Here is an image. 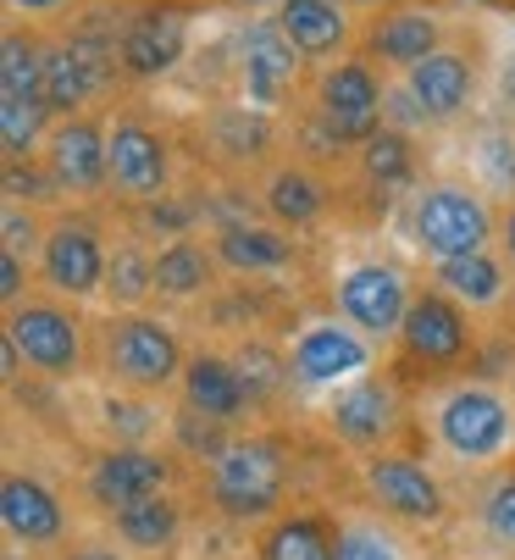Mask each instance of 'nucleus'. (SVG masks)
<instances>
[{"instance_id": "nucleus-23", "label": "nucleus", "mask_w": 515, "mask_h": 560, "mask_svg": "<svg viewBox=\"0 0 515 560\" xmlns=\"http://www.w3.org/2000/svg\"><path fill=\"white\" fill-rule=\"evenodd\" d=\"M294 256V238L272 228H222L216 233V261L233 272H272Z\"/></svg>"}, {"instance_id": "nucleus-34", "label": "nucleus", "mask_w": 515, "mask_h": 560, "mask_svg": "<svg viewBox=\"0 0 515 560\" xmlns=\"http://www.w3.org/2000/svg\"><path fill=\"white\" fill-rule=\"evenodd\" d=\"M0 233H7V245H0V250H17V256L45 250V233H39V222H34L23 206H7V222H0Z\"/></svg>"}, {"instance_id": "nucleus-3", "label": "nucleus", "mask_w": 515, "mask_h": 560, "mask_svg": "<svg viewBox=\"0 0 515 560\" xmlns=\"http://www.w3.org/2000/svg\"><path fill=\"white\" fill-rule=\"evenodd\" d=\"M7 339L23 350V361L45 377H72L83 366V334H78V316L50 305V300H17L7 311Z\"/></svg>"}, {"instance_id": "nucleus-11", "label": "nucleus", "mask_w": 515, "mask_h": 560, "mask_svg": "<svg viewBox=\"0 0 515 560\" xmlns=\"http://www.w3.org/2000/svg\"><path fill=\"white\" fill-rule=\"evenodd\" d=\"M471 90H477V67L460 50H433L421 67H410V101H415L421 117H433V122L460 117Z\"/></svg>"}, {"instance_id": "nucleus-5", "label": "nucleus", "mask_w": 515, "mask_h": 560, "mask_svg": "<svg viewBox=\"0 0 515 560\" xmlns=\"http://www.w3.org/2000/svg\"><path fill=\"white\" fill-rule=\"evenodd\" d=\"M278 489H283V455L272 450V444H233V450H222V460H216V500L233 511V516H261V511H272V500H278Z\"/></svg>"}, {"instance_id": "nucleus-16", "label": "nucleus", "mask_w": 515, "mask_h": 560, "mask_svg": "<svg viewBox=\"0 0 515 560\" xmlns=\"http://www.w3.org/2000/svg\"><path fill=\"white\" fill-rule=\"evenodd\" d=\"M95 500L122 511V505H139V500H155L166 489V460L150 455V450H112L101 466H95Z\"/></svg>"}, {"instance_id": "nucleus-4", "label": "nucleus", "mask_w": 515, "mask_h": 560, "mask_svg": "<svg viewBox=\"0 0 515 560\" xmlns=\"http://www.w3.org/2000/svg\"><path fill=\"white\" fill-rule=\"evenodd\" d=\"M316 112L338 144H366L383 122V90L366 61H338L316 84Z\"/></svg>"}, {"instance_id": "nucleus-20", "label": "nucleus", "mask_w": 515, "mask_h": 560, "mask_svg": "<svg viewBox=\"0 0 515 560\" xmlns=\"http://www.w3.org/2000/svg\"><path fill=\"white\" fill-rule=\"evenodd\" d=\"M305 383H332L343 372H361L366 366V345L350 334V328H311L300 345H294V361H289Z\"/></svg>"}, {"instance_id": "nucleus-17", "label": "nucleus", "mask_w": 515, "mask_h": 560, "mask_svg": "<svg viewBox=\"0 0 515 560\" xmlns=\"http://www.w3.org/2000/svg\"><path fill=\"white\" fill-rule=\"evenodd\" d=\"M438 34H444V23L433 12H388V18H377L366 28L361 45L383 67H421L426 56L438 50Z\"/></svg>"}, {"instance_id": "nucleus-21", "label": "nucleus", "mask_w": 515, "mask_h": 560, "mask_svg": "<svg viewBox=\"0 0 515 560\" xmlns=\"http://www.w3.org/2000/svg\"><path fill=\"white\" fill-rule=\"evenodd\" d=\"M283 34L294 39L300 56H332L343 39H350V18H343L332 0H289L278 12Z\"/></svg>"}, {"instance_id": "nucleus-9", "label": "nucleus", "mask_w": 515, "mask_h": 560, "mask_svg": "<svg viewBox=\"0 0 515 560\" xmlns=\"http://www.w3.org/2000/svg\"><path fill=\"white\" fill-rule=\"evenodd\" d=\"M438 428H444V444H449L455 455L488 460V455H499L504 439H510V411H504V399L488 394V388H460L449 406H444Z\"/></svg>"}, {"instance_id": "nucleus-37", "label": "nucleus", "mask_w": 515, "mask_h": 560, "mask_svg": "<svg viewBox=\"0 0 515 560\" xmlns=\"http://www.w3.org/2000/svg\"><path fill=\"white\" fill-rule=\"evenodd\" d=\"M488 527H493L504 544H515V483L493 489V500H488Z\"/></svg>"}, {"instance_id": "nucleus-12", "label": "nucleus", "mask_w": 515, "mask_h": 560, "mask_svg": "<svg viewBox=\"0 0 515 560\" xmlns=\"http://www.w3.org/2000/svg\"><path fill=\"white\" fill-rule=\"evenodd\" d=\"M366 483H372V494H377L394 516H405V522H438V516H444L438 483H433V477H426L415 460H405V455H377V460L366 466Z\"/></svg>"}, {"instance_id": "nucleus-25", "label": "nucleus", "mask_w": 515, "mask_h": 560, "mask_svg": "<svg viewBox=\"0 0 515 560\" xmlns=\"http://www.w3.org/2000/svg\"><path fill=\"white\" fill-rule=\"evenodd\" d=\"M267 211H272L278 222H289V228H305V222H316V217L327 211V189H321L305 167H283V173L267 184Z\"/></svg>"}, {"instance_id": "nucleus-7", "label": "nucleus", "mask_w": 515, "mask_h": 560, "mask_svg": "<svg viewBox=\"0 0 515 560\" xmlns=\"http://www.w3.org/2000/svg\"><path fill=\"white\" fill-rule=\"evenodd\" d=\"M45 173L67 195H95L112 178V139H101L95 122H61L45 144Z\"/></svg>"}, {"instance_id": "nucleus-39", "label": "nucleus", "mask_w": 515, "mask_h": 560, "mask_svg": "<svg viewBox=\"0 0 515 560\" xmlns=\"http://www.w3.org/2000/svg\"><path fill=\"white\" fill-rule=\"evenodd\" d=\"M0 300H7V311L23 300V256L17 250H0Z\"/></svg>"}, {"instance_id": "nucleus-14", "label": "nucleus", "mask_w": 515, "mask_h": 560, "mask_svg": "<svg viewBox=\"0 0 515 560\" xmlns=\"http://www.w3.org/2000/svg\"><path fill=\"white\" fill-rule=\"evenodd\" d=\"M294 72H300V50L283 34V23H255L244 34V84L255 106H278L283 90L294 84Z\"/></svg>"}, {"instance_id": "nucleus-22", "label": "nucleus", "mask_w": 515, "mask_h": 560, "mask_svg": "<svg viewBox=\"0 0 515 560\" xmlns=\"http://www.w3.org/2000/svg\"><path fill=\"white\" fill-rule=\"evenodd\" d=\"M394 422V406H388V388L383 383H355L338 394L332 406V428L350 439V444H377Z\"/></svg>"}, {"instance_id": "nucleus-27", "label": "nucleus", "mask_w": 515, "mask_h": 560, "mask_svg": "<svg viewBox=\"0 0 515 560\" xmlns=\"http://www.w3.org/2000/svg\"><path fill=\"white\" fill-rule=\"evenodd\" d=\"M90 95H95V78H90V67L78 61V50L72 45L45 50V106L50 112H72Z\"/></svg>"}, {"instance_id": "nucleus-10", "label": "nucleus", "mask_w": 515, "mask_h": 560, "mask_svg": "<svg viewBox=\"0 0 515 560\" xmlns=\"http://www.w3.org/2000/svg\"><path fill=\"white\" fill-rule=\"evenodd\" d=\"M166 139L144 122H117L112 133V184L128 195V200H161L166 189Z\"/></svg>"}, {"instance_id": "nucleus-40", "label": "nucleus", "mask_w": 515, "mask_h": 560, "mask_svg": "<svg viewBox=\"0 0 515 560\" xmlns=\"http://www.w3.org/2000/svg\"><path fill=\"white\" fill-rule=\"evenodd\" d=\"M482 162L499 173V184H510V189H515V144H510V139H499V133H493V139H488V150H482Z\"/></svg>"}, {"instance_id": "nucleus-44", "label": "nucleus", "mask_w": 515, "mask_h": 560, "mask_svg": "<svg viewBox=\"0 0 515 560\" xmlns=\"http://www.w3.org/2000/svg\"><path fill=\"white\" fill-rule=\"evenodd\" d=\"M17 7H28V12H50V7H61V0H17Z\"/></svg>"}, {"instance_id": "nucleus-36", "label": "nucleus", "mask_w": 515, "mask_h": 560, "mask_svg": "<svg viewBox=\"0 0 515 560\" xmlns=\"http://www.w3.org/2000/svg\"><path fill=\"white\" fill-rule=\"evenodd\" d=\"M238 372H244V388L249 394H261V388H272L278 383V361H272V350H244V361H238Z\"/></svg>"}, {"instance_id": "nucleus-2", "label": "nucleus", "mask_w": 515, "mask_h": 560, "mask_svg": "<svg viewBox=\"0 0 515 560\" xmlns=\"http://www.w3.org/2000/svg\"><path fill=\"white\" fill-rule=\"evenodd\" d=\"M493 233V217L477 195L455 189V184H438L426 189L421 206H415V245L438 261H455V256H477Z\"/></svg>"}, {"instance_id": "nucleus-31", "label": "nucleus", "mask_w": 515, "mask_h": 560, "mask_svg": "<svg viewBox=\"0 0 515 560\" xmlns=\"http://www.w3.org/2000/svg\"><path fill=\"white\" fill-rule=\"evenodd\" d=\"M361 167H366V178L383 184V189L405 184V178H410V139L394 133V128H377V133L361 144Z\"/></svg>"}, {"instance_id": "nucleus-35", "label": "nucleus", "mask_w": 515, "mask_h": 560, "mask_svg": "<svg viewBox=\"0 0 515 560\" xmlns=\"http://www.w3.org/2000/svg\"><path fill=\"white\" fill-rule=\"evenodd\" d=\"M332 560H394V549H388L377 533H366V527H350V533H338V544H332Z\"/></svg>"}, {"instance_id": "nucleus-6", "label": "nucleus", "mask_w": 515, "mask_h": 560, "mask_svg": "<svg viewBox=\"0 0 515 560\" xmlns=\"http://www.w3.org/2000/svg\"><path fill=\"white\" fill-rule=\"evenodd\" d=\"M39 267H45V283L56 289V294H90V289H101L106 283V250H101V233L90 228V222H56L50 233H45V256H39Z\"/></svg>"}, {"instance_id": "nucleus-33", "label": "nucleus", "mask_w": 515, "mask_h": 560, "mask_svg": "<svg viewBox=\"0 0 515 560\" xmlns=\"http://www.w3.org/2000/svg\"><path fill=\"white\" fill-rule=\"evenodd\" d=\"M267 560H332V544L321 538L316 522H283L267 538Z\"/></svg>"}, {"instance_id": "nucleus-42", "label": "nucleus", "mask_w": 515, "mask_h": 560, "mask_svg": "<svg viewBox=\"0 0 515 560\" xmlns=\"http://www.w3.org/2000/svg\"><path fill=\"white\" fill-rule=\"evenodd\" d=\"M504 250H510V261H515V206H510V217H504Z\"/></svg>"}, {"instance_id": "nucleus-15", "label": "nucleus", "mask_w": 515, "mask_h": 560, "mask_svg": "<svg viewBox=\"0 0 515 560\" xmlns=\"http://www.w3.org/2000/svg\"><path fill=\"white\" fill-rule=\"evenodd\" d=\"M399 339L421 361H455V355H466V316H460V305L449 294H421L405 311Z\"/></svg>"}, {"instance_id": "nucleus-1", "label": "nucleus", "mask_w": 515, "mask_h": 560, "mask_svg": "<svg viewBox=\"0 0 515 560\" xmlns=\"http://www.w3.org/2000/svg\"><path fill=\"white\" fill-rule=\"evenodd\" d=\"M106 372L128 388H166L184 372L178 339L155 316H117L106 328Z\"/></svg>"}, {"instance_id": "nucleus-18", "label": "nucleus", "mask_w": 515, "mask_h": 560, "mask_svg": "<svg viewBox=\"0 0 515 560\" xmlns=\"http://www.w3.org/2000/svg\"><path fill=\"white\" fill-rule=\"evenodd\" d=\"M184 399H189V411L206 417V422H233V417L244 411L249 388H244V372H238L233 361H222V355H195V361L184 366Z\"/></svg>"}, {"instance_id": "nucleus-8", "label": "nucleus", "mask_w": 515, "mask_h": 560, "mask_svg": "<svg viewBox=\"0 0 515 560\" xmlns=\"http://www.w3.org/2000/svg\"><path fill=\"white\" fill-rule=\"evenodd\" d=\"M338 311L350 316L355 328L366 334H399L405 328V311H410V289L394 267H355L350 278L338 283Z\"/></svg>"}, {"instance_id": "nucleus-29", "label": "nucleus", "mask_w": 515, "mask_h": 560, "mask_svg": "<svg viewBox=\"0 0 515 560\" xmlns=\"http://www.w3.org/2000/svg\"><path fill=\"white\" fill-rule=\"evenodd\" d=\"M117 533L139 549H161L172 533H178V505H166L161 494L155 500H139V505H122L117 511Z\"/></svg>"}, {"instance_id": "nucleus-32", "label": "nucleus", "mask_w": 515, "mask_h": 560, "mask_svg": "<svg viewBox=\"0 0 515 560\" xmlns=\"http://www.w3.org/2000/svg\"><path fill=\"white\" fill-rule=\"evenodd\" d=\"M50 106L45 101H7L0 95V139H7V162H23V155L39 144Z\"/></svg>"}, {"instance_id": "nucleus-38", "label": "nucleus", "mask_w": 515, "mask_h": 560, "mask_svg": "<svg viewBox=\"0 0 515 560\" xmlns=\"http://www.w3.org/2000/svg\"><path fill=\"white\" fill-rule=\"evenodd\" d=\"M45 184H56V178H34V173H23V162H7V200L12 206L45 200Z\"/></svg>"}, {"instance_id": "nucleus-26", "label": "nucleus", "mask_w": 515, "mask_h": 560, "mask_svg": "<svg viewBox=\"0 0 515 560\" xmlns=\"http://www.w3.org/2000/svg\"><path fill=\"white\" fill-rule=\"evenodd\" d=\"M0 95L7 101H45V50L28 34H7L0 50Z\"/></svg>"}, {"instance_id": "nucleus-41", "label": "nucleus", "mask_w": 515, "mask_h": 560, "mask_svg": "<svg viewBox=\"0 0 515 560\" xmlns=\"http://www.w3.org/2000/svg\"><path fill=\"white\" fill-rule=\"evenodd\" d=\"M504 101H510V106H515V56H510V61H504Z\"/></svg>"}, {"instance_id": "nucleus-30", "label": "nucleus", "mask_w": 515, "mask_h": 560, "mask_svg": "<svg viewBox=\"0 0 515 560\" xmlns=\"http://www.w3.org/2000/svg\"><path fill=\"white\" fill-rule=\"evenodd\" d=\"M106 294L117 305H139L155 294V261L139 250V245H122L112 261H106Z\"/></svg>"}, {"instance_id": "nucleus-43", "label": "nucleus", "mask_w": 515, "mask_h": 560, "mask_svg": "<svg viewBox=\"0 0 515 560\" xmlns=\"http://www.w3.org/2000/svg\"><path fill=\"white\" fill-rule=\"evenodd\" d=\"M67 560H117V555H106V549H78V555H67Z\"/></svg>"}, {"instance_id": "nucleus-28", "label": "nucleus", "mask_w": 515, "mask_h": 560, "mask_svg": "<svg viewBox=\"0 0 515 560\" xmlns=\"http://www.w3.org/2000/svg\"><path fill=\"white\" fill-rule=\"evenodd\" d=\"M438 283H444V294H455V300L488 305V300H499V289H504V272H499V261H488V256L477 250V256L438 261Z\"/></svg>"}, {"instance_id": "nucleus-24", "label": "nucleus", "mask_w": 515, "mask_h": 560, "mask_svg": "<svg viewBox=\"0 0 515 560\" xmlns=\"http://www.w3.org/2000/svg\"><path fill=\"white\" fill-rule=\"evenodd\" d=\"M211 283V256L195 245V238H172V245L155 256V294L189 300Z\"/></svg>"}, {"instance_id": "nucleus-13", "label": "nucleus", "mask_w": 515, "mask_h": 560, "mask_svg": "<svg viewBox=\"0 0 515 560\" xmlns=\"http://www.w3.org/2000/svg\"><path fill=\"white\" fill-rule=\"evenodd\" d=\"M184 28H189V18H184L178 7H150V12H139V18L122 28V72H133V78L166 72L172 61L184 56Z\"/></svg>"}, {"instance_id": "nucleus-19", "label": "nucleus", "mask_w": 515, "mask_h": 560, "mask_svg": "<svg viewBox=\"0 0 515 560\" xmlns=\"http://www.w3.org/2000/svg\"><path fill=\"white\" fill-rule=\"evenodd\" d=\"M0 516H7V533L23 544H50L61 538V505L50 489H39L34 477H7L0 489Z\"/></svg>"}]
</instances>
